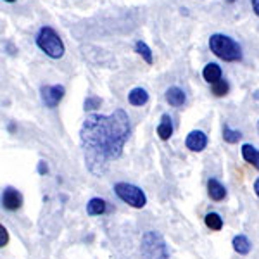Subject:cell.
Masks as SVG:
<instances>
[{
    "label": "cell",
    "instance_id": "cell-1",
    "mask_svg": "<svg viewBox=\"0 0 259 259\" xmlns=\"http://www.w3.org/2000/svg\"><path fill=\"white\" fill-rule=\"evenodd\" d=\"M130 133V118L123 109H116L109 116H87L80 130V140L85 152V164L90 173L102 177L111 162L119 159Z\"/></svg>",
    "mask_w": 259,
    "mask_h": 259
},
{
    "label": "cell",
    "instance_id": "cell-2",
    "mask_svg": "<svg viewBox=\"0 0 259 259\" xmlns=\"http://www.w3.org/2000/svg\"><path fill=\"white\" fill-rule=\"evenodd\" d=\"M209 49L216 57L227 62H239L242 61V49L233 38L221 33H214L209 38Z\"/></svg>",
    "mask_w": 259,
    "mask_h": 259
},
{
    "label": "cell",
    "instance_id": "cell-3",
    "mask_svg": "<svg viewBox=\"0 0 259 259\" xmlns=\"http://www.w3.org/2000/svg\"><path fill=\"white\" fill-rule=\"evenodd\" d=\"M36 45L47 54L52 59H61L64 56V44H62L61 36L57 35L56 30L50 26H44L36 35Z\"/></svg>",
    "mask_w": 259,
    "mask_h": 259
},
{
    "label": "cell",
    "instance_id": "cell-4",
    "mask_svg": "<svg viewBox=\"0 0 259 259\" xmlns=\"http://www.w3.org/2000/svg\"><path fill=\"white\" fill-rule=\"evenodd\" d=\"M142 254L145 259H169L168 245L161 233L154 232V230H150L142 237Z\"/></svg>",
    "mask_w": 259,
    "mask_h": 259
},
{
    "label": "cell",
    "instance_id": "cell-5",
    "mask_svg": "<svg viewBox=\"0 0 259 259\" xmlns=\"http://www.w3.org/2000/svg\"><path fill=\"white\" fill-rule=\"evenodd\" d=\"M114 192L123 202L130 204L132 207H137V209H142L147 204V197H145L144 190L139 189L137 185H132V183H116Z\"/></svg>",
    "mask_w": 259,
    "mask_h": 259
},
{
    "label": "cell",
    "instance_id": "cell-6",
    "mask_svg": "<svg viewBox=\"0 0 259 259\" xmlns=\"http://www.w3.org/2000/svg\"><path fill=\"white\" fill-rule=\"evenodd\" d=\"M66 89L62 85H52V87H41V100L50 109L59 106V102L64 99Z\"/></svg>",
    "mask_w": 259,
    "mask_h": 259
},
{
    "label": "cell",
    "instance_id": "cell-7",
    "mask_svg": "<svg viewBox=\"0 0 259 259\" xmlns=\"http://www.w3.org/2000/svg\"><path fill=\"white\" fill-rule=\"evenodd\" d=\"M2 206L7 211H18L23 206V195L16 189H12V187H7L2 194Z\"/></svg>",
    "mask_w": 259,
    "mask_h": 259
},
{
    "label": "cell",
    "instance_id": "cell-8",
    "mask_svg": "<svg viewBox=\"0 0 259 259\" xmlns=\"http://www.w3.org/2000/svg\"><path fill=\"white\" fill-rule=\"evenodd\" d=\"M185 145L187 149L192 150V152H202L207 145V137L204 132L200 130H194L187 135V140H185Z\"/></svg>",
    "mask_w": 259,
    "mask_h": 259
},
{
    "label": "cell",
    "instance_id": "cell-9",
    "mask_svg": "<svg viewBox=\"0 0 259 259\" xmlns=\"http://www.w3.org/2000/svg\"><path fill=\"white\" fill-rule=\"evenodd\" d=\"M207 194H209V197L212 200L220 202V200H223L225 197H227V189H225V187L221 185L218 180L211 178L209 182H207Z\"/></svg>",
    "mask_w": 259,
    "mask_h": 259
},
{
    "label": "cell",
    "instance_id": "cell-10",
    "mask_svg": "<svg viewBox=\"0 0 259 259\" xmlns=\"http://www.w3.org/2000/svg\"><path fill=\"white\" fill-rule=\"evenodd\" d=\"M166 100H168L169 106L180 107V106L185 104L187 97H185V94H183L182 89H178V87H171V89L166 90Z\"/></svg>",
    "mask_w": 259,
    "mask_h": 259
},
{
    "label": "cell",
    "instance_id": "cell-11",
    "mask_svg": "<svg viewBox=\"0 0 259 259\" xmlns=\"http://www.w3.org/2000/svg\"><path fill=\"white\" fill-rule=\"evenodd\" d=\"M242 157L259 171V150L250 144L242 145Z\"/></svg>",
    "mask_w": 259,
    "mask_h": 259
},
{
    "label": "cell",
    "instance_id": "cell-12",
    "mask_svg": "<svg viewBox=\"0 0 259 259\" xmlns=\"http://www.w3.org/2000/svg\"><path fill=\"white\" fill-rule=\"evenodd\" d=\"M128 102L132 104V106H144V104L149 102V94L147 90L144 89H133L132 92L128 94Z\"/></svg>",
    "mask_w": 259,
    "mask_h": 259
},
{
    "label": "cell",
    "instance_id": "cell-13",
    "mask_svg": "<svg viewBox=\"0 0 259 259\" xmlns=\"http://www.w3.org/2000/svg\"><path fill=\"white\" fill-rule=\"evenodd\" d=\"M157 135H159L161 140H169V137L173 135V123H171V118L168 114H162L161 123L157 126Z\"/></svg>",
    "mask_w": 259,
    "mask_h": 259
},
{
    "label": "cell",
    "instance_id": "cell-14",
    "mask_svg": "<svg viewBox=\"0 0 259 259\" xmlns=\"http://www.w3.org/2000/svg\"><path fill=\"white\" fill-rule=\"evenodd\" d=\"M202 76L204 80H206L207 83H216L221 80V68L218 64H214V62H211V64H207L206 68H204L202 71Z\"/></svg>",
    "mask_w": 259,
    "mask_h": 259
},
{
    "label": "cell",
    "instance_id": "cell-15",
    "mask_svg": "<svg viewBox=\"0 0 259 259\" xmlns=\"http://www.w3.org/2000/svg\"><path fill=\"white\" fill-rule=\"evenodd\" d=\"M87 212H89L90 216H100L106 212V200L104 199H99V197H94L89 200V204H87Z\"/></svg>",
    "mask_w": 259,
    "mask_h": 259
},
{
    "label": "cell",
    "instance_id": "cell-16",
    "mask_svg": "<svg viewBox=\"0 0 259 259\" xmlns=\"http://www.w3.org/2000/svg\"><path fill=\"white\" fill-rule=\"evenodd\" d=\"M232 245H233V249H235L239 254H249V252H250V247H252V244H250L249 239H247L245 235H237V237H233Z\"/></svg>",
    "mask_w": 259,
    "mask_h": 259
},
{
    "label": "cell",
    "instance_id": "cell-17",
    "mask_svg": "<svg viewBox=\"0 0 259 259\" xmlns=\"http://www.w3.org/2000/svg\"><path fill=\"white\" fill-rule=\"evenodd\" d=\"M206 227L209 230H214V232H218V230L223 228V218L218 214V212H209V214H206Z\"/></svg>",
    "mask_w": 259,
    "mask_h": 259
},
{
    "label": "cell",
    "instance_id": "cell-18",
    "mask_svg": "<svg viewBox=\"0 0 259 259\" xmlns=\"http://www.w3.org/2000/svg\"><path fill=\"white\" fill-rule=\"evenodd\" d=\"M135 50L140 54L142 57H144L147 64H152V61H154V57H152V50L149 49V45L145 44V41H137V44H135Z\"/></svg>",
    "mask_w": 259,
    "mask_h": 259
},
{
    "label": "cell",
    "instance_id": "cell-19",
    "mask_svg": "<svg viewBox=\"0 0 259 259\" xmlns=\"http://www.w3.org/2000/svg\"><path fill=\"white\" fill-rule=\"evenodd\" d=\"M223 139H225V142H228V144H237V142L242 139V133L239 132V130H232L230 126L225 124L223 126Z\"/></svg>",
    "mask_w": 259,
    "mask_h": 259
},
{
    "label": "cell",
    "instance_id": "cell-20",
    "mask_svg": "<svg viewBox=\"0 0 259 259\" xmlns=\"http://www.w3.org/2000/svg\"><path fill=\"white\" fill-rule=\"evenodd\" d=\"M228 90H230V87H228V83L225 80H220V81L212 83V94H214L216 97H223V95H227Z\"/></svg>",
    "mask_w": 259,
    "mask_h": 259
},
{
    "label": "cell",
    "instance_id": "cell-21",
    "mask_svg": "<svg viewBox=\"0 0 259 259\" xmlns=\"http://www.w3.org/2000/svg\"><path fill=\"white\" fill-rule=\"evenodd\" d=\"M100 104H102V100H100L99 97H89L85 100V111L97 109V107H100Z\"/></svg>",
    "mask_w": 259,
    "mask_h": 259
},
{
    "label": "cell",
    "instance_id": "cell-22",
    "mask_svg": "<svg viewBox=\"0 0 259 259\" xmlns=\"http://www.w3.org/2000/svg\"><path fill=\"white\" fill-rule=\"evenodd\" d=\"M7 242H9V232H7L2 225V227H0V247H6Z\"/></svg>",
    "mask_w": 259,
    "mask_h": 259
},
{
    "label": "cell",
    "instance_id": "cell-23",
    "mask_svg": "<svg viewBox=\"0 0 259 259\" xmlns=\"http://www.w3.org/2000/svg\"><path fill=\"white\" fill-rule=\"evenodd\" d=\"M38 171H40V175L47 173V164H45V161H40V164H38Z\"/></svg>",
    "mask_w": 259,
    "mask_h": 259
},
{
    "label": "cell",
    "instance_id": "cell-24",
    "mask_svg": "<svg viewBox=\"0 0 259 259\" xmlns=\"http://www.w3.org/2000/svg\"><path fill=\"white\" fill-rule=\"evenodd\" d=\"M250 4H252V9L256 12V16H259V0H250Z\"/></svg>",
    "mask_w": 259,
    "mask_h": 259
},
{
    "label": "cell",
    "instance_id": "cell-25",
    "mask_svg": "<svg viewBox=\"0 0 259 259\" xmlns=\"http://www.w3.org/2000/svg\"><path fill=\"white\" fill-rule=\"evenodd\" d=\"M254 192H256V195L259 197V178L256 180V183H254Z\"/></svg>",
    "mask_w": 259,
    "mask_h": 259
},
{
    "label": "cell",
    "instance_id": "cell-26",
    "mask_svg": "<svg viewBox=\"0 0 259 259\" xmlns=\"http://www.w3.org/2000/svg\"><path fill=\"white\" fill-rule=\"evenodd\" d=\"M4 2H16V0H4Z\"/></svg>",
    "mask_w": 259,
    "mask_h": 259
},
{
    "label": "cell",
    "instance_id": "cell-27",
    "mask_svg": "<svg viewBox=\"0 0 259 259\" xmlns=\"http://www.w3.org/2000/svg\"><path fill=\"white\" fill-rule=\"evenodd\" d=\"M232 2H235V0H228V4H232Z\"/></svg>",
    "mask_w": 259,
    "mask_h": 259
},
{
    "label": "cell",
    "instance_id": "cell-28",
    "mask_svg": "<svg viewBox=\"0 0 259 259\" xmlns=\"http://www.w3.org/2000/svg\"><path fill=\"white\" fill-rule=\"evenodd\" d=\"M257 132H259V123H257Z\"/></svg>",
    "mask_w": 259,
    "mask_h": 259
}]
</instances>
